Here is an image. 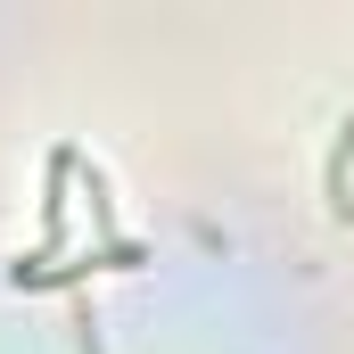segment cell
Returning a JSON list of instances; mask_svg holds the SVG:
<instances>
[{
    "label": "cell",
    "instance_id": "6da1fadb",
    "mask_svg": "<svg viewBox=\"0 0 354 354\" xmlns=\"http://www.w3.org/2000/svg\"><path fill=\"white\" fill-rule=\"evenodd\" d=\"M354 115L346 124H338V149H330V214H338V223H354Z\"/></svg>",
    "mask_w": 354,
    "mask_h": 354
}]
</instances>
